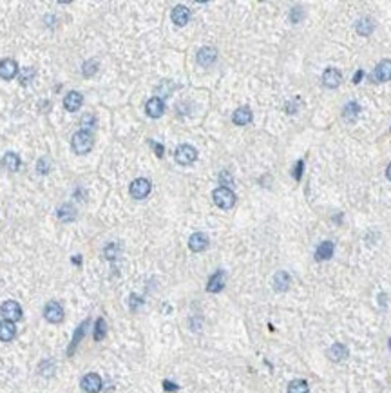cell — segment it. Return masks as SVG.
Masks as SVG:
<instances>
[{"label": "cell", "instance_id": "obj_1", "mask_svg": "<svg viewBox=\"0 0 391 393\" xmlns=\"http://www.w3.org/2000/svg\"><path fill=\"white\" fill-rule=\"evenodd\" d=\"M95 145V138L91 132L87 131H78V132H74L73 134V140H71V147H73V151L76 154H87V152L93 149Z\"/></svg>", "mask_w": 391, "mask_h": 393}, {"label": "cell", "instance_id": "obj_2", "mask_svg": "<svg viewBox=\"0 0 391 393\" xmlns=\"http://www.w3.org/2000/svg\"><path fill=\"white\" fill-rule=\"evenodd\" d=\"M212 197H214V203L218 205L219 208H232L235 203V194L230 191L228 187H219L216 191L212 192Z\"/></svg>", "mask_w": 391, "mask_h": 393}, {"label": "cell", "instance_id": "obj_3", "mask_svg": "<svg viewBox=\"0 0 391 393\" xmlns=\"http://www.w3.org/2000/svg\"><path fill=\"white\" fill-rule=\"evenodd\" d=\"M174 158H176V162H178L179 165H190V163H194L196 160H197V151H196L192 145L183 143V145H179L178 149H176Z\"/></svg>", "mask_w": 391, "mask_h": 393}, {"label": "cell", "instance_id": "obj_4", "mask_svg": "<svg viewBox=\"0 0 391 393\" xmlns=\"http://www.w3.org/2000/svg\"><path fill=\"white\" fill-rule=\"evenodd\" d=\"M130 196L134 197V199H143L151 194V181L145 180V178H138L130 183Z\"/></svg>", "mask_w": 391, "mask_h": 393}, {"label": "cell", "instance_id": "obj_5", "mask_svg": "<svg viewBox=\"0 0 391 393\" xmlns=\"http://www.w3.org/2000/svg\"><path fill=\"white\" fill-rule=\"evenodd\" d=\"M371 80H373L375 84L390 82L391 80V60H382V62H379V66L375 67L373 74H371Z\"/></svg>", "mask_w": 391, "mask_h": 393}, {"label": "cell", "instance_id": "obj_6", "mask_svg": "<svg viewBox=\"0 0 391 393\" xmlns=\"http://www.w3.org/2000/svg\"><path fill=\"white\" fill-rule=\"evenodd\" d=\"M44 317L49 323H62L64 321V308H62V304L56 303V301L47 303L44 308Z\"/></svg>", "mask_w": 391, "mask_h": 393}, {"label": "cell", "instance_id": "obj_7", "mask_svg": "<svg viewBox=\"0 0 391 393\" xmlns=\"http://www.w3.org/2000/svg\"><path fill=\"white\" fill-rule=\"evenodd\" d=\"M0 312H2V315H4L7 321H11V323L22 319V308H20V304H18L17 301H6V303L2 304Z\"/></svg>", "mask_w": 391, "mask_h": 393}, {"label": "cell", "instance_id": "obj_8", "mask_svg": "<svg viewBox=\"0 0 391 393\" xmlns=\"http://www.w3.org/2000/svg\"><path fill=\"white\" fill-rule=\"evenodd\" d=\"M341 82H342V74H341V71H337L335 67H328L323 73V85L324 87H328V89L339 87Z\"/></svg>", "mask_w": 391, "mask_h": 393}, {"label": "cell", "instance_id": "obj_9", "mask_svg": "<svg viewBox=\"0 0 391 393\" xmlns=\"http://www.w3.org/2000/svg\"><path fill=\"white\" fill-rule=\"evenodd\" d=\"M18 73V64L11 58H4L0 60V78L2 80H11L15 78Z\"/></svg>", "mask_w": 391, "mask_h": 393}, {"label": "cell", "instance_id": "obj_10", "mask_svg": "<svg viewBox=\"0 0 391 393\" xmlns=\"http://www.w3.org/2000/svg\"><path fill=\"white\" fill-rule=\"evenodd\" d=\"M216 58H218V51L214 49V47L205 45V47H201V49L197 51V62L203 67H210L216 62Z\"/></svg>", "mask_w": 391, "mask_h": 393}, {"label": "cell", "instance_id": "obj_11", "mask_svg": "<svg viewBox=\"0 0 391 393\" xmlns=\"http://www.w3.org/2000/svg\"><path fill=\"white\" fill-rule=\"evenodd\" d=\"M82 388L87 393H98L101 390V377L98 373H87L82 379Z\"/></svg>", "mask_w": 391, "mask_h": 393}, {"label": "cell", "instance_id": "obj_12", "mask_svg": "<svg viewBox=\"0 0 391 393\" xmlns=\"http://www.w3.org/2000/svg\"><path fill=\"white\" fill-rule=\"evenodd\" d=\"M82 103H84V96L80 95L78 91H69L67 95H65V98H64V107L71 112L78 111L80 107H82Z\"/></svg>", "mask_w": 391, "mask_h": 393}, {"label": "cell", "instance_id": "obj_13", "mask_svg": "<svg viewBox=\"0 0 391 393\" xmlns=\"http://www.w3.org/2000/svg\"><path fill=\"white\" fill-rule=\"evenodd\" d=\"M189 247L192 252H203L208 247V237L203 232H194L189 239Z\"/></svg>", "mask_w": 391, "mask_h": 393}, {"label": "cell", "instance_id": "obj_14", "mask_svg": "<svg viewBox=\"0 0 391 393\" xmlns=\"http://www.w3.org/2000/svg\"><path fill=\"white\" fill-rule=\"evenodd\" d=\"M145 111H147V114H149L151 118H160L163 112H165V105H163V100H162V98H158V96L151 98V100L147 101Z\"/></svg>", "mask_w": 391, "mask_h": 393}, {"label": "cell", "instance_id": "obj_15", "mask_svg": "<svg viewBox=\"0 0 391 393\" xmlns=\"http://www.w3.org/2000/svg\"><path fill=\"white\" fill-rule=\"evenodd\" d=\"M225 279H227V275H225L223 270H218L216 274L208 279V285H207V290L210 294H216V292H221L225 288Z\"/></svg>", "mask_w": 391, "mask_h": 393}, {"label": "cell", "instance_id": "obj_16", "mask_svg": "<svg viewBox=\"0 0 391 393\" xmlns=\"http://www.w3.org/2000/svg\"><path fill=\"white\" fill-rule=\"evenodd\" d=\"M170 17H172V22L176 24V26L183 28V26H187L190 20V11L185 6H176L172 9V13H170Z\"/></svg>", "mask_w": 391, "mask_h": 393}, {"label": "cell", "instance_id": "obj_17", "mask_svg": "<svg viewBox=\"0 0 391 393\" xmlns=\"http://www.w3.org/2000/svg\"><path fill=\"white\" fill-rule=\"evenodd\" d=\"M333 252H335V243L323 241L317 247V250H315V259L317 261H326V259H330L333 256Z\"/></svg>", "mask_w": 391, "mask_h": 393}, {"label": "cell", "instance_id": "obj_18", "mask_svg": "<svg viewBox=\"0 0 391 393\" xmlns=\"http://www.w3.org/2000/svg\"><path fill=\"white\" fill-rule=\"evenodd\" d=\"M348 355H350V352H348L346 346L341 343H335L333 346H330V350H328V357H330V360H333V362H341V360L346 359Z\"/></svg>", "mask_w": 391, "mask_h": 393}, {"label": "cell", "instance_id": "obj_19", "mask_svg": "<svg viewBox=\"0 0 391 393\" xmlns=\"http://www.w3.org/2000/svg\"><path fill=\"white\" fill-rule=\"evenodd\" d=\"M15 335H17L15 323H11V321H7V319L0 321V341L7 343V341H11Z\"/></svg>", "mask_w": 391, "mask_h": 393}, {"label": "cell", "instance_id": "obj_20", "mask_svg": "<svg viewBox=\"0 0 391 393\" xmlns=\"http://www.w3.org/2000/svg\"><path fill=\"white\" fill-rule=\"evenodd\" d=\"M290 283H292L290 274L285 272V270H281V272H277V274L274 275V288L277 292H286L288 287H290Z\"/></svg>", "mask_w": 391, "mask_h": 393}, {"label": "cell", "instance_id": "obj_21", "mask_svg": "<svg viewBox=\"0 0 391 393\" xmlns=\"http://www.w3.org/2000/svg\"><path fill=\"white\" fill-rule=\"evenodd\" d=\"M235 125H248L252 122V111L250 107H239L232 116Z\"/></svg>", "mask_w": 391, "mask_h": 393}, {"label": "cell", "instance_id": "obj_22", "mask_svg": "<svg viewBox=\"0 0 391 393\" xmlns=\"http://www.w3.org/2000/svg\"><path fill=\"white\" fill-rule=\"evenodd\" d=\"M358 114H360V105H358L357 101H350V103H346L344 109H342V116H344V120H348V122H355Z\"/></svg>", "mask_w": 391, "mask_h": 393}, {"label": "cell", "instance_id": "obj_23", "mask_svg": "<svg viewBox=\"0 0 391 393\" xmlns=\"http://www.w3.org/2000/svg\"><path fill=\"white\" fill-rule=\"evenodd\" d=\"M355 29H357L358 34H362V36H369V34L373 33L375 29V24L371 18H360V20H357V24H355Z\"/></svg>", "mask_w": 391, "mask_h": 393}, {"label": "cell", "instance_id": "obj_24", "mask_svg": "<svg viewBox=\"0 0 391 393\" xmlns=\"http://www.w3.org/2000/svg\"><path fill=\"white\" fill-rule=\"evenodd\" d=\"M2 165L15 172V170H18V167H20V158H18V154H15V152H7V154H4V158H2Z\"/></svg>", "mask_w": 391, "mask_h": 393}, {"label": "cell", "instance_id": "obj_25", "mask_svg": "<svg viewBox=\"0 0 391 393\" xmlns=\"http://www.w3.org/2000/svg\"><path fill=\"white\" fill-rule=\"evenodd\" d=\"M87 325H89V321H85V323H82V325L78 326V330H76V333H74V337H73V343H71V346H69V350H67V355H73L74 354V350H76V346H78L80 339H82V337L85 335Z\"/></svg>", "mask_w": 391, "mask_h": 393}, {"label": "cell", "instance_id": "obj_26", "mask_svg": "<svg viewBox=\"0 0 391 393\" xmlns=\"http://www.w3.org/2000/svg\"><path fill=\"white\" fill-rule=\"evenodd\" d=\"M58 218H60L62 221H73V219L76 218V208H74L73 205H69V203L62 205V207L58 208Z\"/></svg>", "mask_w": 391, "mask_h": 393}, {"label": "cell", "instance_id": "obj_27", "mask_svg": "<svg viewBox=\"0 0 391 393\" xmlns=\"http://www.w3.org/2000/svg\"><path fill=\"white\" fill-rule=\"evenodd\" d=\"M288 393H310L308 390V382L302 379H295L288 384Z\"/></svg>", "mask_w": 391, "mask_h": 393}, {"label": "cell", "instance_id": "obj_28", "mask_svg": "<svg viewBox=\"0 0 391 393\" xmlns=\"http://www.w3.org/2000/svg\"><path fill=\"white\" fill-rule=\"evenodd\" d=\"M107 333V325H105V319L103 317H98L95 325V341H103V337Z\"/></svg>", "mask_w": 391, "mask_h": 393}, {"label": "cell", "instance_id": "obj_29", "mask_svg": "<svg viewBox=\"0 0 391 393\" xmlns=\"http://www.w3.org/2000/svg\"><path fill=\"white\" fill-rule=\"evenodd\" d=\"M55 368H56L55 362H51L49 359L44 360V362H42V364L38 366L40 373H42L44 377H51V375H53V373H55Z\"/></svg>", "mask_w": 391, "mask_h": 393}, {"label": "cell", "instance_id": "obj_30", "mask_svg": "<svg viewBox=\"0 0 391 393\" xmlns=\"http://www.w3.org/2000/svg\"><path fill=\"white\" fill-rule=\"evenodd\" d=\"M98 71V62L96 60H87V62L84 64V69H82V73H84V76H93V74Z\"/></svg>", "mask_w": 391, "mask_h": 393}, {"label": "cell", "instance_id": "obj_31", "mask_svg": "<svg viewBox=\"0 0 391 393\" xmlns=\"http://www.w3.org/2000/svg\"><path fill=\"white\" fill-rule=\"evenodd\" d=\"M118 252H120V245H118V243H109L105 247V250H103L107 259H114L118 256Z\"/></svg>", "mask_w": 391, "mask_h": 393}, {"label": "cell", "instance_id": "obj_32", "mask_svg": "<svg viewBox=\"0 0 391 393\" xmlns=\"http://www.w3.org/2000/svg\"><path fill=\"white\" fill-rule=\"evenodd\" d=\"M95 125H96V118L93 114H85L84 118H82V131H87V132H89V129H93Z\"/></svg>", "mask_w": 391, "mask_h": 393}, {"label": "cell", "instance_id": "obj_33", "mask_svg": "<svg viewBox=\"0 0 391 393\" xmlns=\"http://www.w3.org/2000/svg\"><path fill=\"white\" fill-rule=\"evenodd\" d=\"M302 17H304V9H302V7H293V9L290 11L292 24H299L302 20Z\"/></svg>", "mask_w": 391, "mask_h": 393}, {"label": "cell", "instance_id": "obj_34", "mask_svg": "<svg viewBox=\"0 0 391 393\" xmlns=\"http://www.w3.org/2000/svg\"><path fill=\"white\" fill-rule=\"evenodd\" d=\"M36 168H38V172L45 174V172H49L51 162L47 160V158H42V160H38V163H36Z\"/></svg>", "mask_w": 391, "mask_h": 393}, {"label": "cell", "instance_id": "obj_35", "mask_svg": "<svg viewBox=\"0 0 391 393\" xmlns=\"http://www.w3.org/2000/svg\"><path fill=\"white\" fill-rule=\"evenodd\" d=\"M302 168H304V160H299V162L295 163V168H293V178H295L297 181H301V178H302Z\"/></svg>", "mask_w": 391, "mask_h": 393}, {"label": "cell", "instance_id": "obj_36", "mask_svg": "<svg viewBox=\"0 0 391 393\" xmlns=\"http://www.w3.org/2000/svg\"><path fill=\"white\" fill-rule=\"evenodd\" d=\"M141 303H143V301H141V299L138 297L136 294H132V295H130V299H129V304H130V310H132V312H134V310H138V306H140Z\"/></svg>", "mask_w": 391, "mask_h": 393}, {"label": "cell", "instance_id": "obj_37", "mask_svg": "<svg viewBox=\"0 0 391 393\" xmlns=\"http://www.w3.org/2000/svg\"><path fill=\"white\" fill-rule=\"evenodd\" d=\"M34 74V69L33 67H29L28 71H24V74L20 76V84L22 85H26V84H29V80H31V76Z\"/></svg>", "mask_w": 391, "mask_h": 393}, {"label": "cell", "instance_id": "obj_38", "mask_svg": "<svg viewBox=\"0 0 391 393\" xmlns=\"http://www.w3.org/2000/svg\"><path fill=\"white\" fill-rule=\"evenodd\" d=\"M163 388H165V392H178L179 390L178 384H174L170 381H163Z\"/></svg>", "mask_w": 391, "mask_h": 393}, {"label": "cell", "instance_id": "obj_39", "mask_svg": "<svg viewBox=\"0 0 391 393\" xmlns=\"http://www.w3.org/2000/svg\"><path fill=\"white\" fill-rule=\"evenodd\" d=\"M151 145L154 147V151H156V156L162 158L163 156V145H160V143H154V141H151Z\"/></svg>", "mask_w": 391, "mask_h": 393}, {"label": "cell", "instance_id": "obj_40", "mask_svg": "<svg viewBox=\"0 0 391 393\" xmlns=\"http://www.w3.org/2000/svg\"><path fill=\"white\" fill-rule=\"evenodd\" d=\"M362 76H364V71H362V69H358L357 73H355V76H353V84H360Z\"/></svg>", "mask_w": 391, "mask_h": 393}, {"label": "cell", "instance_id": "obj_41", "mask_svg": "<svg viewBox=\"0 0 391 393\" xmlns=\"http://www.w3.org/2000/svg\"><path fill=\"white\" fill-rule=\"evenodd\" d=\"M386 176H388V180L391 181V163L388 165V168H386Z\"/></svg>", "mask_w": 391, "mask_h": 393}, {"label": "cell", "instance_id": "obj_42", "mask_svg": "<svg viewBox=\"0 0 391 393\" xmlns=\"http://www.w3.org/2000/svg\"><path fill=\"white\" fill-rule=\"evenodd\" d=\"M390 348H391V341H390Z\"/></svg>", "mask_w": 391, "mask_h": 393}]
</instances>
